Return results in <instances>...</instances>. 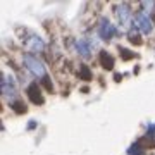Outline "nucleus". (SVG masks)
Returning <instances> with one entry per match:
<instances>
[{
  "label": "nucleus",
  "instance_id": "20e7f679",
  "mask_svg": "<svg viewBox=\"0 0 155 155\" xmlns=\"http://www.w3.org/2000/svg\"><path fill=\"white\" fill-rule=\"evenodd\" d=\"M116 26L112 24L107 17H102L98 22V36L102 40H110L112 36H116Z\"/></svg>",
  "mask_w": 155,
  "mask_h": 155
},
{
  "label": "nucleus",
  "instance_id": "f03ea898",
  "mask_svg": "<svg viewBox=\"0 0 155 155\" xmlns=\"http://www.w3.org/2000/svg\"><path fill=\"white\" fill-rule=\"evenodd\" d=\"M2 95L11 104L17 100V81L11 74H4L2 76Z\"/></svg>",
  "mask_w": 155,
  "mask_h": 155
},
{
  "label": "nucleus",
  "instance_id": "423d86ee",
  "mask_svg": "<svg viewBox=\"0 0 155 155\" xmlns=\"http://www.w3.org/2000/svg\"><path fill=\"white\" fill-rule=\"evenodd\" d=\"M26 93H28L29 100L33 102L35 105H41V104H43V97H41V90H40V84L31 83L28 88H26Z\"/></svg>",
  "mask_w": 155,
  "mask_h": 155
},
{
  "label": "nucleus",
  "instance_id": "dca6fc26",
  "mask_svg": "<svg viewBox=\"0 0 155 155\" xmlns=\"http://www.w3.org/2000/svg\"><path fill=\"white\" fill-rule=\"evenodd\" d=\"M28 126L31 127V129H35V126H36V122H35V121H31V122H29V124H28Z\"/></svg>",
  "mask_w": 155,
  "mask_h": 155
},
{
  "label": "nucleus",
  "instance_id": "f8f14e48",
  "mask_svg": "<svg viewBox=\"0 0 155 155\" xmlns=\"http://www.w3.org/2000/svg\"><path fill=\"white\" fill-rule=\"evenodd\" d=\"M127 153H129V155H143V148L140 147V143H134V145L129 147Z\"/></svg>",
  "mask_w": 155,
  "mask_h": 155
},
{
  "label": "nucleus",
  "instance_id": "ddd939ff",
  "mask_svg": "<svg viewBox=\"0 0 155 155\" xmlns=\"http://www.w3.org/2000/svg\"><path fill=\"white\" fill-rule=\"evenodd\" d=\"M79 76H81V79H86V81H88V79H91V72H90V69L86 66H81V69H79Z\"/></svg>",
  "mask_w": 155,
  "mask_h": 155
},
{
  "label": "nucleus",
  "instance_id": "7ed1b4c3",
  "mask_svg": "<svg viewBox=\"0 0 155 155\" xmlns=\"http://www.w3.org/2000/svg\"><path fill=\"white\" fill-rule=\"evenodd\" d=\"M134 28L138 29L141 35H150L152 33V21H150V17L147 12L140 11L134 14Z\"/></svg>",
  "mask_w": 155,
  "mask_h": 155
},
{
  "label": "nucleus",
  "instance_id": "39448f33",
  "mask_svg": "<svg viewBox=\"0 0 155 155\" xmlns=\"http://www.w3.org/2000/svg\"><path fill=\"white\" fill-rule=\"evenodd\" d=\"M114 11H116V16L122 26L129 24V21H131V7L126 5V4H119V5L114 7Z\"/></svg>",
  "mask_w": 155,
  "mask_h": 155
},
{
  "label": "nucleus",
  "instance_id": "9d476101",
  "mask_svg": "<svg viewBox=\"0 0 155 155\" xmlns=\"http://www.w3.org/2000/svg\"><path fill=\"white\" fill-rule=\"evenodd\" d=\"M126 38L131 41L133 45H141V33H140L136 28H131V29H127V33H126Z\"/></svg>",
  "mask_w": 155,
  "mask_h": 155
},
{
  "label": "nucleus",
  "instance_id": "0eeeda50",
  "mask_svg": "<svg viewBox=\"0 0 155 155\" xmlns=\"http://www.w3.org/2000/svg\"><path fill=\"white\" fill-rule=\"evenodd\" d=\"M26 47H28L29 52H43L45 50V41L41 38H40L38 35H31L28 38V41H26Z\"/></svg>",
  "mask_w": 155,
  "mask_h": 155
},
{
  "label": "nucleus",
  "instance_id": "1a4fd4ad",
  "mask_svg": "<svg viewBox=\"0 0 155 155\" xmlns=\"http://www.w3.org/2000/svg\"><path fill=\"white\" fill-rule=\"evenodd\" d=\"M100 66L104 67L105 71H112V67H114V59H112V55L109 52H105V50L100 52Z\"/></svg>",
  "mask_w": 155,
  "mask_h": 155
},
{
  "label": "nucleus",
  "instance_id": "9b49d317",
  "mask_svg": "<svg viewBox=\"0 0 155 155\" xmlns=\"http://www.w3.org/2000/svg\"><path fill=\"white\" fill-rule=\"evenodd\" d=\"M11 105H12V109H14L17 114H24V112H26V104H24V102H21L19 98H17L16 102H12Z\"/></svg>",
  "mask_w": 155,
  "mask_h": 155
},
{
  "label": "nucleus",
  "instance_id": "6e6552de",
  "mask_svg": "<svg viewBox=\"0 0 155 155\" xmlns=\"http://www.w3.org/2000/svg\"><path fill=\"white\" fill-rule=\"evenodd\" d=\"M76 50H78V54L83 57V59H91V47H90L88 40H78Z\"/></svg>",
  "mask_w": 155,
  "mask_h": 155
},
{
  "label": "nucleus",
  "instance_id": "2eb2a0df",
  "mask_svg": "<svg viewBox=\"0 0 155 155\" xmlns=\"http://www.w3.org/2000/svg\"><path fill=\"white\" fill-rule=\"evenodd\" d=\"M119 50H121V54H122V55H124V57H122V59H133V57H134V54H133V52H129V50H124V48H122V47H121V48H119Z\"/></svg>",
  "mask_w": 155,
  "mask_h": 155
},
{
  "label": "nucleus",
  "instance_id": "f257e3e1",
  "mask_svg": "<svg viewBox=\"0 0 155 155\" xmlns=\"http://www.w3.org/2000/svg\"><path fill=\"white\" fill-rule=\"evenodd\" d=\"M22 62H24V67L28 69V72H31L35 78H38L43 81L45 78H48V72H47V67L41 61H40L38 57L31 55V54H26V55L22 57Z\"/></svg>",
  "mask_w": 155,
  "mask_h": 155
},
{
  "label": "nucleus",
  "instance_id": "4468645a",
  "mask_svg": "<svg viewBox=\"0 0 155 155\" xmlns=\"http://www.w3.org/2000/svg\"><path fill=\"white\" fill-rule=\"evenodd\" d=\"M141 5H143V9H145L147 12H155V2H153V4H152V2H143ZM145 11H143V12H145Z\"/></svg>",
  "mask_w": 155,
  "mask_h": 155
}]
</instances>
